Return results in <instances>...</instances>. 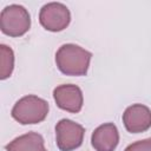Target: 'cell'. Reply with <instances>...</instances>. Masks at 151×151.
I'll return each instance as SVG.
<instances>
[{
  "mask_svg": "<svg viewBox=\"0 0 151 151\" xmlns=\"http://www.w3.org/2000/svg\"><path fill=\"white\" fill-rule=\"evenodd\" d=\"M124 151H151V138L134 142L126 146Z\"/></svg>",
  "mask_w": 151,
  "mask_h": 151,
  "instance_id": "cell-11",
  "label": "cell"
},
{
  "mask_svg": "<svg viewBox=\"0 0 151 151\" xmlns=\"http://www.w3.org/2000/svg\"><path fill=\"white\" fill-rule=\"evenodd\" d=\"M92 53L74 44H65L55 53V64L66 76H85L87 73Z\"/></svg>",
  "mask_w": 151,
  "mask_h": 151,
  "instance_id": "cell-1",
  "label": "cell"
},
{
  "mask_svg": "<svg viewBox=\"0 0 151 151\" xmlns=\"http://www.w3.org/2000/svg\"><path fill=\"white\" fill-rule=\"evenodd\" d=\"M84 134V127L71 119H61L55 125L57 146L60 151H72L78 149L83 144Z\"/></svg>",
  "mask_w": 151,
  "mask_h": 151,
  "instance_id": "cell-4",
  "label": "cell"
},
{
  "mask_svg": "<svg viewBox=\"0 0 151 151\" xmlns=\"http://www.w3.org/2000/svg\"><path fill=\"white\" fill-rule=\"evenodd\" d=\"M119 143V132L114 124L105 123L98 126L91 137L96 151H114Z\"/></svg>",
  "mask_w": 151,
  "mask_h": 151,
  "instance_id": "cell-8",
  "label": "cell"
},
{
  "mask_svg": "<svg viewBox=\"0 0 151 151\" xmlns=\"http://www.w3.org/2000/svg\"><path fill=\"white\" fill-rule=\"evenodd\" d=\"M125 129L131 133H140L151 127V110L143 104H133L123 113Z\"/></svg>",
  "mask_w": 151,
  "mask_h": 151,
  "instance_id": "cell-7",
  "label": "cell"
},
{
  "mask_svg": "<svg viewBox=\"0 0 151 151\" xmlns=\"http://www.w3.org/2000/svg\"><path fill=\"white\" fill-rule=\"evenodd\" d=\"M39 21L45 29L51 32H60L70 25L71 13L64 4L50 2L41 7Z\"/></svg>",
  "mask_w": 151,
  "mask_h": 151,
  "instance_id": "cell-5",
  "label": "cell"
},
{
  "mask_svg": "<svg viewBox=\"0 0 151 151\" xmlns=\"http://www.w3.org/2000/svg\"><path fill=\"white\" fill-rule=\"evenodd\" d=\"M6 151H47L41 134L28 132L14 138L6 145Z\"/></svg>",
  "mask_w": 151,
  "mask_h": 151,
  "instance_id": "cell-9",
  "label": "cell"
},
{
  "mask_svg": "<svg viewBox=\"0 0 151 151\" xmlns=\"http://www.w3.org/2000/svg\"><path fill=\"white\" fill-rule=\"evenodd\" d=\"M31 27L28 11L20 5L6 6L0 14L1 32L9 37H21Z\"/></svg>",
  "mask_w": 151,
  "mask_h": 151,
  "instance_id": "cell-3",
  "label": "cell"
},
{
  "mask_svg": "<svg viewBox=\"0 0 151 151\" xmlns=\"http://www.w3.org/2000/svg\"><path fill=\"white\" fill-rule=\"evenodd\" d=\"M0 78L2 80L11 77L14 68V53L7 45H0Z\"/></svg>",
  "mask_w": 151,
  "mask_h": 151,
  "instance_id": "cell-10",
  "label": "cell"
},
{
  "mask_svg": "<svg viewBox=\"0 0 151 151\" xmlns=\"http://www.w3.org/2000/svg\"><path fill=\"white\" fill-rule=\"evenodd\" d=\"M48 113V103L33 94H28L19 99L13 109L12 117L22 125L38 124L42 122Z\"/></svg>",
  "mask_w": 151,
  "mask_h": 151,
  "instance_id": "cell-2",
  "label": "cell"
},
{
  "mask_svg": "<svg viewBox=\"0 0 151 151\" xmlns=\"http://www.w3.org/2000/svg\"><path fill=\"white\" fill-rule=\"evenodd\" d=\"M53 98L59 109L71 113H78L84 103L81 90L73 84L57 86L53 90Z\"/></svg>",
  "mask_w": 151,
  "mask_h": 151,
  "instance_id": "cell-6",
  "label": "cell"
}]
</instances>
